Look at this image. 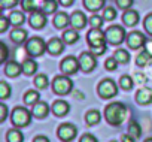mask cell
Wrapping results in <instances>:
<instances>
[{"instance_id": "obj_1", "label": "cell", "mask_w": 152, "mask_h": 142, "mask_svg": "<svg viewBox=\"0 0 152 142\" xmlns=\"http://www.w3.org/2000/svg\"><path fill=\"white\" fill-rule=\"evenodd\" d=\"M104 117H106L109 124L119 126L127 117V108H125L124 103L113 102V103H110L104 108Z\"/></svg>"}, {"instance_id": "obj_2", "label": "cell", "mask_w": 152, "mask_h": 142, "mask_svg": "<svg viewBox=\"0 0 152 142\" xmlns=\"http://www.w3.org/2000/svg\"><path fill=\"white\" fill-rule=\"evenodd\" d=\"M11 120L12 123L17 126V127H24V126H28L30 121H31V112L26 108H21V106H17L12 114H11Z\"/></svg>"}, {"instance_id": "obj_3", "label": "cell", "mask_w": 152, "mask_h": 142, "mask_svg": "<svg viewBox=\"0 0 152 142\" xmlns=\"http://www.w3.org/2000/svg\"><path fill=\"white\" fill-rule=\"evenodd\" d=\"M46 49H48V48H46L45 40H43L42 38H37V36L28 39L27 43H26V51H27L30 55H33V57H39V55H42Z\"/></svg>"}, {"instance_id": "obj_4", "label": "cell", "mask_w": 152, "mask_h": 142, "mask_svg": "<svg viewBox=\"0 0 152 142\" xmlns=\"http://www.w3.org/2000/svg\"><path fill=\"white\" fill-rule=\"evenodd\" d=\"M72 88H73V82L70 81L67 75L55 77V79L52 81V90L57 94H67L72 91Z\"/></svg>"}, {"instance_id": "obj_5", "label": "cell", "mask_w": 152, "mask_h": 142, "mask_svg": "<svg viewBox=\"0 0 152 142\" xmlns=\"http://www.w3.org/2000/svg\"><path fill=\"white\" fill-rule=\"evenodd\" d=\"M125 39V30L122 26H110L106 30V40L112 45H118L124 42Z\"/></svg>"}, {"instance_id": "obj_6", "label": "cell", "mask_w": 152, "mask_h": 142, "mask_svg": "<svg viewBox=\"0 0 152 142\" xmlns=\"http://www.w3.org/2000/svg\"><path fill=\"white\" fill-rule=\"evenodd\" d=\"M88 43L91 48H97V46H104L106 45V32H102V29H91L87 35Z\"/></svg>"}, {"instance_id": "obj_7", "label": "cell", "mask_w": 152, "mask_h": 142, "mask_svg": "<svg viewBox=\"0 0 152 142\" xmlns=\"http://www.w3.org/2000/svg\"><path fill=\"white\" fill-rule=\"evenodd\" d=\"M97 91H99L100 97H103V99H110V97L116 96L118 87H116V84H115L112 79H103V81L99 84Z\"/></svg>"}, {"instance_id": "obj_8", "label": "cell", "mask_w": 152, "mask_h": 142, "mask_svg": "<svg viewBox=\"0 0 152 142\" xmlns=\"http://www.w3.org/2000/svg\"><path fill=\"white\" fill-rule=\"evenodd\" d=\"M61 70H63V74H66V75H73V74H76L78 70L81 69V66H79V58H75L73 55H69V57H66L63 61H61Z\"/></svg>"}, {"instance_id": "obj_9", "label": "cell", "mask_w": 152, "mask_h": 142, "mask_svg": "<svg viewBox=\"0 0 152 142\" xmlns=\"http://www.w3.org/2000/svg\"><path fill=\"white\" fill-rule=\"evenodd\" d=\"M76 133H78V130H76V126H73V124H70V123L61 124V126L58 127V130H57L58 138H60L61 141H64V142L72 141V139L76 136Z\"/></svg>"}, {"instance_id": "obj_10", "label": "cell", "mask_w": 152, "mask_h": 142, "mask_svg": "<svg viewBox=\"0 0 152 142\" xmlns=\"http://www.w3.org/2000/svg\"><path fill=\"white\" fill-rule=\"evenodd\" d=\"M79 66H81V70H84V72H91L97 66L94 52H82L79 55Z\"/></svg>"}, {"instance_id": "obj_11", "label": "cell", "mask_w": 152, "mask_h": 142, "mask_svg": "<svg viewBox=\"0 0 152 142\" xmlns=\"http://www.w3.org/2000/svg\"><path fill=\"white\" fill-rule=\"evenodd\" d=\"M145 43H146V36L142 32H131L127 36V45L131 49H139Z\"/></svg>"}, {"instance_id": "obj_12", "label": "cell", "mask_w": 152, "mask_h": 142, "mask_svg": "<svg viewBox=\"0 0 152 142\" xmlns=\"http://www.w3.org/2000/svg\"><path fill=\"white\" fill-rule=\"evenodd\" d=\"M85 24H87V17L81 11H76V12H73L70 15V26H72V29L79 30V29H84Z\"/></svg>"}, {"instance_id": "obj_13", "label": "cell", "mask_w": 152, "mask_h": 142, "mask_svg": "<svg viewBox=\"0 0 152 142\" xmlns=\"http://www.w3.org/2000/svg\"><path fill=\"white\" fill-rule=\"evenodd\" d=\"M30 24L33 29H42L45 24H46V14L42 11H34L31 12V17H30Z\"/></svg>"}, {"instance_id": "obj_14", "label": "cell", "mask_w": 152, "mask_h": 142, "mask_svg": "<svg viewBox=\"0 0 152 142\" xmlns=\"http://www.w3.org/2000/svg\"><path fill=\"white\" fill-rule=\"evenodd\" d=\"M136 100L140 105H149L152 102V90L149 87H142L136 93Z\"/></svg>"}, {"instance_id": "obj_15", "label": "cell", "mask_w": 152, "mask_h": 142, "mask_svg": "<svg viewBox=\"0 0 152 142\" xmlns=\"http://www.w3.org/2000/svg\"><path fill=\"white\" fill-rule=\"evenodd\" d=\"M64 40L63 39H58V38H52L48 43H46V48H48V51L51 52V54H60V52H63V49H64Z\"/></svg>"}, {"instance_id": "obj_16", "label": "cell", "mask_w": 152, "mask_h": 142, "mask_svg": "<svg viewBox=\"0 0 152 142\" xmlns=\"http://www.w3.org/2000/svg\"><path fill=\"white\" fill-rule=\"evenodd\" d=\"M21 72H23V66L20 63H17V61H8L6 66H5V74L8 77H11V78L18 77Z\"/></svg>"}, {"instance_id": "obj_17", "label": "cell", "mask_w": 152, "mask_h": 142, "mask_svg": "<svg viewBox=\"0 0 152 142\" xmlns=\"http://www.w3.org/2000/svg\"><path fill=\"white\" fill-rule=\"evenodd\" d=\"M70 109V105L66 102V100H57L54 102L52 105V112L57 115V117H64Z\"/></svg>"}, {"instance_id": "obj_18", "label": "cell", "mask_w": 152, "mask_h": 142, "mask_svg": "<svg viewBox=\"0 0 152 142\" xmlns=\"http://www.w3.org/2000/svg\"><path fill=\"white\" fill-rule=\"evenodd\" d=\"M48 112H49L48 103H45V102H37L36 105H33L31 114H33L36 118H45V117L48 115Z\"/></svg>"}, {"instance_id": "obj_19", "label": "cell", "mask_w": 152, "mask_h": 142, "mask_svg": "<svg viewBox=\"0 0 152 142\" xmlns=\"http://www.w3.org/2000/svg\"><path fill=\"white\" fill-rule=\"evenodd\" d=\"M122 21L125 26H136L139 23V12L133 9H127L122 15Z\"/></svg>"}, {"instance_id": "obj_20", "label": "cell", "mask_w": 152, "mask_h": 142, "mask_svg": "<svg viewBox=\"0 0 152 142\" xmlns=\"http://www.w3.org/2000/svg\"><path fill=\"white\" fill-rule=\"evenodd\" d=\"M21 66H23V72H24L26 75H33L36 70H37V63H36L33 58H26V60H23Z\"/></svg>"}, {"instance_id": "obj_21", "label": "cell", "mask_w": 152, "mask_h": 142, "mask_svg": "<svg viewBox=\"0 0 152 142\" xmlns=\"http://www.w3.org/2000/svg\"><path fill=\"white\" fill-rule=\"evenodd\" d=\"M54 24H55L57 29H64L66 26L70 24V17L66 12H60L54 17Z\"/></svg>"}, {"instance_id": "obj_22", "label": "cell", "mask_w": 152, "mask_h": 142, "mask_svg": "<svg viewBox=\"0 0 152 142\" xmlns=\"http://www.w3.org/2000/svg\"><path fill=\"white\" fill-rule=\"evenodd\" d=\"M11 39H12L15 43H23L24 40H27V32H26L24 29L15 27V29L11 32Z\"/></svg>"}, {"instance_id": "obj_23", "label": "cell", "mask_w": 152, "mask_h": 142, "mask_svg": "<svg viewBox=\"0 0 152 142\" xmlns=\"http://www.w3.org/2000/svg\"><path fill=\"white\" fill-rule=\"evenodd\" d=\"M78 39H79V35H78V32H76V29H70V30H66L63 33V40L66 43L72 45L75 42H78Z\"/></svg>"}, {"instance_id": "obj_24", "label": "cell", "mask_w": 152, "mask_h": 142, "mask_svg": "<svg viewBox=\"0 0 152 142\" xmlns=\"http://www.w3.org/2000/svg\"><path fill=\"white\" fill-rule=\"evenodd\" d=\"M9 21H11V24H12V26L20 27V26L26 21V17H24V14H23V12H20V11H14V12L9 15Z\"/></svg>"}, {"instance_id": "obj_25", "label": "cell", "mask_w": 152, "mask_h": 142, "mask_svg": "<svg viewBox=\"0 0 152 142\" xmlns=\"http://www.w3.org/2000/svg\"><path fill=\"white\" fill-rule=\"evenodd\" d=\"M84 5L88 11L96 12V11H99L104 6V0H84Z\"/></svg>"}, {"instance_id": "obj_26", "label": "cell", "mask_w": 152, "mask_h": 142, "mask_svg": "<svg viewBox=\"0 0 152 142\" xmlns=\"http://www.w3.org/2000/svg\"><path fill=\"white\" fill-rule=\"evenodd\" d=\"M100 118H102V114H100L97 109H91V111H88L87 115H85V120H87V123H88L90 126L97 124V123L100 121Z\"/></svg>"}, {"instance_id": "obj_27", "label": "cell", "mask_w": 152, "mask_h": 142, "mask_svg": "<svg viewBox=\"0 0 152 142\" xmlns=\"http://www.w3.org/2000/svg\"><path fill=\"white\" fill-rule=\"evenodd\" d=\"M6 139H8V142H23L24 141V135L20 130H17V129H11L8 132V135H6Z\"/></svg>"}, {"instance_id": "obj_28", "label": "cell", "mask_w": 152, "mask_h": 142, "mask_svg": "<svg viewBox=\"0 0 152 142\" xmlns=\"http://www.w3.org/2000/svg\"><path fill=\"white\" fill-rule=\"evenodd\" d=\"M151 58H152V52H151V51H142V52L137 55L136 63H137V66H146V64L151 61Z\"/></svg>"}, {"instance_id": "obj_29", "label": "cell", "mask_w": 152, "mask_h": 142, "mask_svg": "<svg viewBox=\"0 0 152 142\" xmlns=\"http://www.w3.org/2000/svg\"><path fill=\"white\" fill-rule=\"evenodd\" d=\"M39 93L37 91H34V90H28L26 94H24V102L27 103V105H36L37 102H39Z\"/></svg>"}, {"instance_id": "obj_30", "label": "cell", "mask_w": 152, "mask_h": 142, "mask_svg": "<svg viewBox=\"0 0 152 142\" xmlns=\"http://www.w3.org/2000/svg\"><path fill=\"white\" fill-rule=\"evenodd\" d=\"M113 57L116 58L118 63H128V60H130V52H128L127 49H121V48H119V49L115 51Z\"/></svg>"}, {"instance_id": "obj_31", "label": "cell", "mask_w": 152, "mask_h": 142, "mask_svg": "<svg viewBox=\"0 0 152 142\" xmlns=\"http://www.w3.org/2000/svg\"><path fill=\"white\" fill-rule=\"evenodd\" d=\"M57 8H58L57 0H48V2H45V5L42 6V11L45 14H54V12H57Z\"/></svg>"}, {"instance_id": "obj_32", "label": "cell", "mask_w": 152, "mask_h": 142, "mask_svg": "<svg viewBox=\"0 0 152 142\" xmlns=\"http://www.w3.org/2000/svg\"><path fill=\"white\" fill-rule=\"evenodd\" d=\"M48 84H49V79H48V77L46 75H43V74H40V75H37L36 78H34V85L37 87V88H46L48 87Z\"/></svg>"}, {"instance_id": "obj_33", "label": "cell", "mask_w": 152, "mask_h": 142, "mask_svg": "<svg viewBox=\"0 0 152 142\" xmlns=\"http://www.w3.org/2000/svg\"><path fill=\"white\" fill-rule=\"evenodd\" d=\"M128 132H130V135H131L133 138H139L140 133H142L140 124H139L137 121H131V123L128 124Z\"/></svg>"}, {"instance_id": "obj_34", "label": "cell", "mask_w": 152, "mask_h": 142, "mask_svg": "<svg viewBox=\"0 0 152 142\" xmlns=\"http://www.w3.org/2000/svg\"><path fill=\"white\" fill-rule=\"evenodd\" d=\"M21 6L26 12H34L36 8H37L34 0H21Z\"/></svg>"}, {"instance_id": "obj_35", "label": "cell", "mask_w": 152, "mask_h": 142, "mask_svg": "<svg viewBox=\"0 0 152 142\" xmlns=\"http://www.w3.org/2000/svg\"><path fill=\"white\" fill-rule=\"evenodd\" d=\"M133 84H134V79H131V77H128V75H124V77H121V79H119V85H121L124 90H130V88L133 87Z\"/></svg>"}, {"instance_id": "obj_36", "label": "cell", "mask_w": 152, "mask_h": 142, "mask_svg": "<svg viewBox=\"0 0 152 142\" xmlns=\"http://www.w3.org/2000/svg\"><path fill=\"white\" fill-rule=\"evenodd\" d=\"M9 94H11V87H9V84L5 82V81H2V82H0V97H2V99H8Z\"/></svg>"}, {"instance_id": "obj_37", "label": "cell", "mask_w": 152, "mask_h": 142, "mask_svg": "<svg viewBox=\"0 0 152 142\" xmlns=\"http://www.w3.org/2000/svg\"><path fill=\"white\" fill-rule=\"evenodd\" d=\"M103 18H104L106 21L115 20V18H116V11H115V8H110V6L104 8V11H103Z\"/></svg>"}, {"instance_id": "obj_38", "label": "cell", "mask_w": 152, "mask_h": 142, "mask_svg": "<svg viewBox=\"0 0 152 142\" xmlns=\"http://www.w3.org/2000/svg\"><path fill=\"white\" fill-rule=\"evenodd\" d=\"M103 17H100V15H97V14H94L91 18H90V24L94 27V29H100L102 27V24H103Z\"/></svg>"}, {"instance_id": "obj_39", "label": "cell", "mask_w": 152, "mask_h": 142, "mask_svg": "<svg viewBox=\"0 0 152 142\" xmlns=\"http://www.w3.org/2000/svg\"><path fill=\"white\" fill-rule=\"evenodd\" d=\"M143 26H145V30L152 36V14L146 15V18H145V21H143Z\"/></svg>"}, {"instance_id": "obj_40", "label": "cell", "mask_w": 152, "mask_h": 142, "mask_svg": "<svg viewBox=\"0 0 152 142\" xmlns=\"http://www.w3.org/2000/svg\"><path fill=\"white\" fill-rule=\"evenodd\" d=\"M104 67H106L107 70H115V69L118 67V61H116V58H115V57L107 58L106 63H104Z\"/></svg>"}, {"instance_id": "obj_41", "label": "cell", "mask_w": 152, "mask_h": 142, "mask_svg": "<svg viewBox=\"0 0 152 142\" xmlns=\"http://www.w3.org/2000/svg\"><path fill=\"white\" fill-rule=\"evenodd\" d=\"M133 2L134 0H116V5L121 8V9H130L131 6H133Z\"/></svg>"}, {"instance_id": "obj_42", "label": "cell", "mask_w": 152, "mask_h": 142, "mask_svg": "<svg viewBox=\"0 0 152 142\" xmlns=\"http://www.w3.org/2000/svg\"><path fill=\"white\" fill-rule=\"evenodd\" d=\"M17 3H18V0H0V6H2V9L14 8Z\"/></svg>"}, {"instance_id": "obj_43", "label": "cell", "mask_w": 152, "mask_h": 142, "mask_svg": "<svg viewBox=\"0 0 152 142\" xmlns=\"http://www.w3.org/2000/svg\"><path fill=\"white\" fill-rule=\"evenodd\" d=\"M9 24H11V21H9V18H6V17H2L0 18V32H6L8 30V27H9Z\"/></svg>"}, {"instance_id": "obj_44", "label": "cell", "mask_w": 152, "mask_h": 142, "mask_svg": "<svg viewBox=\"0 0 152 142\" xmlns=\"http://www.w3.org/2000/svg\"><path fill=\"white\" fill-rule=\"evenodd\" d=\"M134 82H137L139 85H143L146 82V75L145 74H136L134 75Z\"/></svg>"}, {"instance_id": "obj_45", "label": "cell", "mask_w": 152, "mask_h": 142, "mask_svg": "<svg viewBox=\"0 0 152 142\" xmlns=\"http://www.w3.org/2000/svg\"><path fill=\"white\" fill-rule=\"evenodd\" d=\"M6 115H8V108L6 105H0V121H5L6 120Z\"/></svg>"}, {"instance_id": "obj_46", "label": "cell", "mask_w": 152, "mask_h": 142, "mask_svg": "<svg viewBox=\"0 0 152 142\" xmlns=\"http://www.w3.org/2000/svg\"><path fill=\"white\" fill-rule=\"evenodd\" d=\"M0 48H2V57H0V60L2 61H6V58H8V46H6V43H0Z\"/></svg>"}, {"instance_id": "obj_47", "label": "cell", "mask_w": 152, "mask_h": 142, "mask_svg": "<svg viewBox=\"0 0 152 142\" xmlns=\"http://www.w3.org/2000/svg\"><path fill=\"white\" fill-rule=\"evenodd\" d=\"M79 142H99L93 135H90V133H87V135H84L82 138H81V141Z\"/></svg>"}, {"instance_id": "obj_48", "label": "cell", "mask_w": 152, "mask_h": 142, "mask_svg": "<svg viewBox=\"0 0 152 142\" xmlns=\"http://www.w3.org/2000/svg\"><path fill=\"white\" fill-rule=\"evenodd\" d=\"M104 51H106V45H104V46H97V48H93V52H94L96 55H102V54H104Z\"/></svg>"}, {"instance_id": "obj_49", "label": "cell", "mask_w": 152, "mask_h": 142, "mask_svg": "<svg viewBox=\"0 0 152 142\" xmlns=\"http://www.w3.org/2000/svg\"><path fill=\"white\" fill-rule=\"evenodd\" d=\"M121 142H136V141H134V138L131 135H122Z\"/></svg>"}, {"instance_id": "obj_50", "label": "cell", "mask_w": 152, "mask_h": 142, "mask_svg": "<svg viewBox=\"0 0 152 142\" xmlns=\"http://www.w3.org/2000/svg\"><path fill=\"white\" fill-rule=\"evenodd\" d=\"M33 142H49V139L46 136H36L33 139Z\"/></svg>"}, {"instance_id": "obj_51", "label": "cell", "mask_w": 152, "mask_h": 142, "mask_svg": "<svg viewBox=\"0 0 152 142\" xmlns=\"http://www.w3.org/2000/svg\"><path fill=\"white\" fill-rule=\"evenodd\" d=\"M60 3H61V5H64V6H69V5H72V3H73V0H60Z\"/></svg>"}, {"instance_id": "obj_52", "label": "cell", "mask_w": 152, "mask_h": 142, "mask_svg": "<svg viewBox=\"0 0 152 142\" xmlns=\"http://www.w3.org/2000/svg\"><path fill=\"white\" fill-rule=\"evenodd\" d=\"M34 2H36V5H37V6H43V5H45V2H48V0H34Z\"/></svg>"}, {"instance_id": "obj_53", "label": "cell", "mask_w": 152, "mask_h": 142, "mask_svg": "<svg viewBox=\"0 0 152 142\" xmlns=\"http://www.w3.org/2000/svg\"><path fill=\"white\" fill-rule=\"evenodd\" d=\"M145 142H152V138H148V139H146Z\"/></svg>"}, {"instance_id": "obj_54", "label": "cell", "mask_w": 152, "mask_h": 142, "mask_svg": "<svg viewBox=\"0 0 152 142\" xmlns=\"http://www.w3.org/2000/svg\"><path fill=\"white\" fill-rule=\"evenodd\" d=\"M110 142H116V141H110Z\"/></svg>"}]
</instances>
